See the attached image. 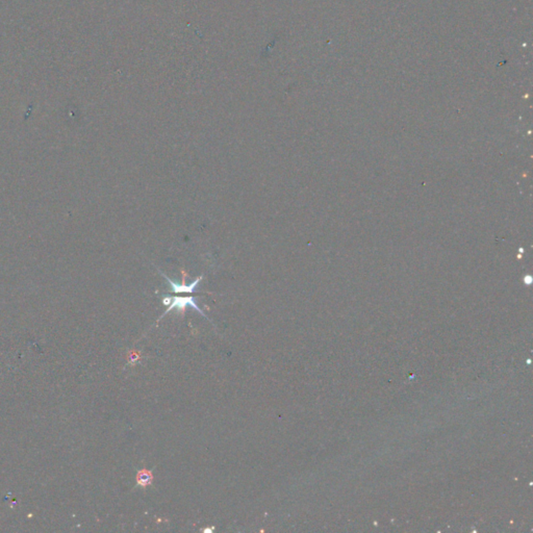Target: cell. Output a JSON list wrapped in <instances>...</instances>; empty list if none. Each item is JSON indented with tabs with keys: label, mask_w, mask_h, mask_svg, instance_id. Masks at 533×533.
<instances>
[{
	"label": "cell",
	"mask_w": 533,
	"mask_h": 533,
	"mask_svg": "<svg viewBox=\"0 0 533 533\" xmlns=\"http://www.w3.org/2000/svg\"><path fill=\"white\" fill-rule=\"evenodd\" d=\"M159 273L162 274V275L166 278V280L168 281V284H169L171 290H172V291H173V293H175V294H179V293H189V294H192V293H194L195 290H196L197 287H198V285L200 284V281L202 280V276H199L198 278H196V280L193 281L192 284L186 285V284L184 283L183 285H178V284L174 283V281L171 280L167 275L163 274L162 272H160V271H159Z\"/></svg>",
	"instance_id": "cell-2"
},
{
	"label": "cell",
	"mask_w": 533,
	"mask_h": 533,
	"mask_svg": "<svg viewBox=\"0 0 533 533\" xmlns=\"http://www.w3.org/2000/svg\"><path fill=\"white\" fill-rule=\"evenodd\" d=\"M140 356H139V353H137V352H132V353L129 354V358H128V361L132 365H135L137 361L139 360Z\"/></svg>",
	"instance_id": "cell-4"
},
{
	"label": "cell",
	"mask_w": 533,
	"mask_h": 533,
	"mask_svg": "<svg viewBox=\"0 0 533 533\" xmlns=\"http://www.w3.org/2000/svg\"><path fill=\"white\" fill-rule=\"evenodd\" d=\"M163 304L164 305H167L168 306V309L165 311L164 315L160 317V319H162L164 316H166L169 311L173 310V309H177L178 313L180 314H185V310H186V307L187 306H191L193 307L194 309H196L198 313H200L201 315H202L203 317L207 318L205 316V314L202 311V309H201L198 305H197V302H196V299L195 297L193 296H189V297H170V296H166L163 298Z\"/></svg>",
	"instance_id": "cell-1"
},
{
	"label": "cell",
	"mask_w": 533,
	"mask_h": 533,
	"mask_svg": "<svg viewBox=\"0 0 533 533\" xmlns=\"http://www.w3.org/2000/svg\"><path fill=\"white\" fill-rule=\"evenodd\" d=\"M152 480H153V475H152L151 471L143 469V470H141V471L138 472V474H137V485L139 486H142V487L148 486V485H151Z\"/></svg>",
	"instance_id": "cell-3"
}]
</instances>
